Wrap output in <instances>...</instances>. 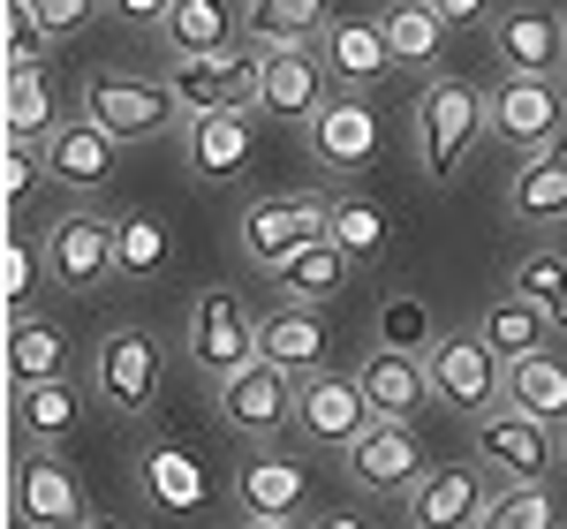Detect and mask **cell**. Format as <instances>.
Here are the masks:
<instances>
[{"label": "cell", "mask_w": 567, "mask_h": 529, "mask_svg": "<svg viewBox=\"0 0 567 529\" xmlns=\"http://www.w3.org/2000/svg\"><path fill=\"white\" fill-rule=\"evenodd\" d=\"M484 129H492V91L462 84V76H432L416 91V159L432 181L462 175Z\"/></svg>", "instance_id": "cell-1"}, {"label": "cell", "mask_w": 567, "mask_h": 529, "mask_svg": "<svg viewBox=\"0 0 567 529\" xmlns=\"http://www.w3.org/2000/svg\"><path fill=\"white\" fill-rule=\"evenodd\" d=\"M84 114L114 144H152V136H167L182 122L167 76H122V69H91L84 76Z\"/></svg>", "instance_id": "cell-2"}, {"label": "cell", "mask_w": 567, "mask_h": 529, "mask_svg": "<svg viewBox=\"0 0 567 529\" xmlns=\"http://www.w3.org/2000/svg\"><path fill=\"white\" fill-rule=\"evenodd\" d=\"M341 469H349V485L371 491V499H409V491L432 477L416 424H393V416H371V424L341 446Z\"/></svg>", "instance_id": "cell-3"}, {"label": "cell", "mask_w": 567, "mask_h": 529, "mask_svg": "<svg viewBox=\"0 0 567 529\" xmlns=\"http://www.w3.org/2000/svg\"><path fill=\"white\" fill-rule=\"evenodd\" d=\"M182 341L197 355V371L205 378H235V371H250L258 363V318L250 303L235 295V288H205L197 303H189V325H182Z\"/></svg>", "instance_id": "cell-4"}, {"label": "cell", "mask_w": 567, "mask_h": 529, "mask_svg": "<svg viewBox=\"0 0 567 529\" xmlns=\"http://www.w3.org/2000/svg\"><path fill=\"white\" fill-rule=\"evenodd\" d=\"M258 69H265V53L243 39V45H227V53L175 61V69H167V91H175L182 122H197V114H219V106H250V114H258Z\"/></svg>", "instance_id": "cell-5"}, {"label": "cell", "mask_w": 567, "mask_h": 529, "mask_svg": "<svg viewBox=\"0 0 567 529\" xmlns=\"http://www.w3.org/2000/svg\"><path fill=\"white\" fill-rule=\"evenodd\" d=\"M432 363V401H446L454 416H492L507 401V363L484 349V333H446L424 349Z\"/></svg>", "instance_id": "cell-6"}, {"label": "cell", "mask_w": 567, "mask_h": 529, "mask_svg": "<svg viewBox=\"0 0 567 529\" xmlns=\"http://www.w3.org/2000/svg\"><path fill=\"white\" fill-rule=\"evenodd\" d=\"M492 53H499V76H567V15L545 0H507L499 23H492Z\"/></svg>", "instance_id": "cell-7"}, {"label": "cell", "mask_w": 567, "mask_h": 529, "mask_svg": "<svg viewBox=\"0 0 567 529\" xmlns=\"http://www.w3.org/2000/svg\"><path fill=\"white\" fill-rule=\"evenodd\" d=\"M492 136L507 144V152H545V144H560L567 136V84L553 76H499L492 84Z\"/></svg>", "instance_id": "cell-8"}, {"label": "cell", "mask_w": 567, "mask_h": 529, "mask_svg": "<svg viewBox=\"0 0 567 529\" xmlns=\"http://www.w3.org/2000/svg\"><path fill=\"white\" fill-rule=\"evenodd\" d=\"M326 227H333V197H258L243 205V258L272 272L296 250L326 242Z\"/></svg>", "instance_id": "cell-9"}, {"label": "cell", "mask_w": 567, "mask_h": 529, "mask_svg": "<svg viewBox=\"0 0 567 529\" xmlns=\"http://www.w3.org/2000/svg\"><path fill=\"white\" fill-rule=\"evenodd\" d=\"M91 394L114 416H144L159 401V341L144 325H114L99 341V355H91Z\"/></svg>", "instance_id": "cell-10"}, {"label": "cell", "mask_w": 567, "mask_h": 529, "mask_svg": "<svg viewBox=\"0 0 567 529\" xmlns=\"http://www.w3.org/2000/svg\"><path fill=\"white\" fill-rule=\"evenodd\" d=\"M477 461L499 469L507 485H545L560 469V439H553V424H537L523 408H492L477 416Z\"/></svg>", "instance_id": "cell-11"}, {"label": "cell", "mask_w": 567, "mask_h": 529, "mask_svg": "<svg viewBox=\"0 0 567 529\" xmlns=\"http://www.w3.org/2000/svg\"><path fill=\"white\" fill-rule=\"evenodd\" d=\"M296 394H303V378H288L280 363H265V355H258L250 371L219 378V424L243 432V439H272V432L296 424Z\"/></svg>", "instance_id": "cell-12"}, {"label": "cell", "mask_w": 567, "mask_h": 529, "mask_svg": "<svg viewBox=\"0 0 567 529\" xmlns=\"http://www.w3.org/2000/svg\"><path fill=\"white\" fill-rule=\"evenodd\" d=\"M303 129H310V159H318L326 175H363V167L379 159V114L363 106V91L326 98Z\"/></svg>", "instance_id": "cell-13"}, {"label": "cell", "mask_w": 567, "mask_h": 529, "mask_svg": "<svg viewBox=\"0 0 567 529\" xmlns=\"http://www.w3.org/2000/svg\"><path fill=\"white\" fill-rule=\"evenodd\" d=\"M492 507V469L484 461H446L409 491V529H477Z\"/></svg>", "instance_id": "cell-14"}, {"label": "cell", "mask_w": 567, "mask_h": 529, "mask_svg": "<svg viewBox=\"0 0 567 529\" xmlns=\"http://www.w3.org/2000/svg\"><path fill=\"white\" fill-rule=\"evenodd\" d=\"M45 272L61 280V288H99V280H114V220H99V212H61V220L45 227Z\"/></svg>", "instance_id": "cell-15"}, {"label": "cell", "mask_w": 567, "mask_h": 529, "mask_svg": "<svg viewBox=\"0 0 567 529\" xmlns=\"http://www.w3.org/2000/svg\"><path fill=\"white\" fill-rule=\"evenodd\" d=\"M326 61H318V45H280V53H265L258 69V114L265 122H310L318 106H326Z\"/></svg>", "instance_id": "cell-16"}, {"label": "cell", "mask_w": 567, "mask_h": 529, "mask_svg": "<svg viewBox=\"0 0 567 529\" xmlns=\"http://www.w3.org/2000/svg\"><path fill=\"white\" fill-rule=\"evenodd\" d=\"M16 515L23 529H84V485L53 461V446H31L23 469H16Z\"/></svg>", "instance_id": "cell-17"}, {"label": "cell", "mask_w": 567, "mask_h": 529, "mask_svg": "<svg viewBox=\"0 0 567 529\" xmlns=\"http://www.w3.org/2000/svg\"><path fill=\"white\" fill-rule=\"evenodd\" d=\"M182 144H189V175L197 181H235L250 159H258V114H250V106L197 114V122L182 129Z\"/></svg>", "instance_id": "cell-18"}, {"label": "cell", "mask_w": 567, "mask_h": 529, "mask_svg": "<svg viewBox=\"0 0 567 529\" xmlns=\"http://www.w3.org/2000/svg\"><path fill=\"white\" fill-rule=\"evenodd\" d=\"M355 386H363V401H371V416L416 424V416L432 408V363H424L416 349H371L363 371H355Z\"/></svg>", "instance_id": "cell-19"}, {"label": "cell", "mask_w": 567, "mask_h": 529, "mask_svg": "<svg viewBox=\"0 0 567 529\" xmlns=\"http://www.w3.org/2000/svg\"><path fill=\"white\" fill-rule=\"evenodd\" d=\"M235 499H243L250 522H303L310 469H303V461H288V454H250V461L235 469Z\"/></svg>", "instance_id": "cell-20"}, {"label": "cell", "mask_w": 567, "mask_h": 529, "mask_svg": "<svg viewBox=\"0 0 567 529\" xmlns=\"http://www.w3.org/2000/svg\"><path fill=\"white\" fill-rule=\"evenodd\" d=\"M318 61H326V76H333L341 91H371L393 69V45H386V31H379L371 15H333L326 39H318Z\"/></svg>", "instance_id": "cell-21"}, {"label": "cell", "mask_w": 567, "mask_h": 529, "mask_svg": "<svg viewBox=\"0 0 567 529\" xmlns=\"http://www.w3.org/2000/svg\"><path fill=\"white\" fill-rule=\"evenodd\" d=\"M258 349L265 363H280L288 378H318L326 371V310H310V303H272L258 318Z\"/></svg>", "instance_id": "cell-22"}, {"label": "cell", "mask_w": 567, "mask_h": 529, "mask_svg": "<svg viewBox=\"0 0 567 529\" xmlns=\"http://www.w3.org/2000/svg\"><path fill=\"white\" fill-rule=\"evenodd\" d=\"M507 220L515 227H567V136L529 152L507 181Z\"/></svg>", "instance_id": "cell-23"}, {"label": "cell", "mask_w": 567, "mask_h": 529, "mask_svg": "<svg viewBox=\"0 0 567 529\" xmlns=\"http://www.w3.org/2000/svg\"><path fill=\"white\" fill-rule=\"evenodd\" d=\"M296 424H303L318 446H349L355 432L371 424V401H363V386H355V378L318 371V378H303V394H296Z\"/></svg>", "instance_id": "cell-24"}, {"label": "cell", "mask_w": 567, "mask_h": 529, "mask_svg": "<svg viewBox=\"0 0 567 529\" xmlns=\"http://www.w3.org/2000/svg\"><path fill=\"white\" fill-rule=\"evenodd\" d=\"M114 159H122V144H114V136L99 129V122H61V136H53V144H45V175L61 181V189H106V181H114Z\"/></svg>", "instance_id": "cell-25"}, {"label": "cell", "mask_w": 567, "mask_h": 529, "mask_svg": "<svg viewBox=\"0 0 567 529\" xmlns=\"http://www.w3.org/2000/svg\"><path fill=\"white\" fill-rule=\"evenodd\" d=\"M477 333H484V349L499 355V363H523V355H545V349H553V310L529 303L523 288H507V295L477 318Z\"/></svg>", "instance_id": "cell-26"}, {"label": "cell", "mask_w": 567, "mask_h": 529, "mask_svg": "<svg viewBox=\"0 0 567 529\" xmlns=\"http://www.w3.org/2000/svg\"><path fill=\"white\" fill-rule=\"evenodd\" d=\"M349 264H355V258L341 250V242H333V235H326V242H310V250H296L288 264H272L265 280H272V295H280V303H310V310H326L333 295H341Z\"/></svg>", "instance_id": "cell-27"}, {"label": "cell", "mask_w": 567, "mask_h": 529, "mask_svg": "<svg viewBox=\"0 0 567 529\" xmlns=\"http://www.w3.org/2000/svg\"><path fill=\"white\" fill-rule=\"evenodd\" d=\"M379 31H386V45H393V69H424V76H439L446 15H439L432 0H393L386 15H379Z\"/></svg>", "instance_id": "cell-28"}, {"label": "cell", "mask_w": 567, "mask_h": 529, "mask_svg": "<svg viewBox=\"0 0 567 529\" xmlns=\"http://www.w3.org/2000/svg\"><path fill=\"white\" fill-rule=\"evenodd\" d=\"M326 0H250L243 8V39L258 53H280V45H318L326 39Z\"/></svg>", "instance_id": "cell-29"}, {"label": "cell", "mask_w": 567, "mask_h": 529, "mask_svg": "<svg viewBox=\"0 0 567 529\" xmlns=\"http://www.w3.org/2000/svg\"><path fill=\"white\" fill-rule=\"evenodd\" d=\"M243 31V15L227 8V0H175V15L159 23V39L175 45V61H197V53H227V45Z\"/></svg>", "instance_id": "cell-30"}, {"label": "cell", "mask_w": 567, "mask_h": 529, "mask_svg": "<svg viewBox=\"0 0 567 529\" xmlns=\"http://www.w3.org/2000/svg\"><path fill=\"white\" fill-rule=\"evenodd\" d=\"M507 408H523V416H537V424L567 432V363L560 355L545 349V355L507 363Z\"/></svg>", "instance_id": "cell-31"}, {"label": "cell", "mask_w": 567, "mask_h": 529, "mask_svg": "<svg viewBox=\"0 0 567 529\" xmlns=\"http://www.w3.org/2000/svg\"><path fill=\"white\" fill-rule=\"evenodd\" d=\"M8 371H16V386H53V378H69V333H61L53 318H16V325H8Z\"/></svg>", "instance_id": "cell-32"}, {"label": "cell", "mask_w": 567, "mask_h": 529, "mask_svg": "<svg viewBox=\"0 0 567 529\" xmlns=\"http://www.w3.org/2000/svg\"><path fill=\"white\" fill-rule=\"evenodd\" d=\"M76 424H84V394H76L69 378H53V386H16V432L31 446H61Z\"/></svg>", "instance_id": "cell-33"}, {"label": "cell", "mask_w": 567, "mask_h": 529, "mask_svg": "<svg viewBox=\"0 0 567 529\" xmlns=\"http://www.w3.org/2000/svg\"><path fill=\"white\" fill-rule=\"evenodd\" d=\"M0 114H8V136H16V144H53V136H61V106H53L45 69H31V76H8V91H0Z\"/></svg>", "instance_id": "cell-34"}, {"label": "cell", "mask_w": 567, "mask_h": 529, "mask_svg": "<svg viewBox=\"0 0 567 529\" xmlns=\"http://www.w3.org/2000/svg\"><path fill=\"white\" fill-rule=\"evenodd\" d=\"M167 258H175V242H167V220L159 212L114 220V280H159Z\"/></svg>", "instance_id": "cell-35"}, {"label": "cell", "mask_w": 567, "mask_h": 529, "mask_svg": "<svg viewBox=\"0 0 567 529\" xmlns=\"http://www.w3.org/2000/svg\"><path fill=\"white\" fill-rule=\"evenodd\" d=\"M349 258H379L386 250V235H393V220H386V205H371V197H355V189H341L333 197V227H326Z\"/></svg>", "instance_id": "cell-36"}, {"label": "cell", "mask_w": 567, "mask_h": 529, "mask_svg": "<svg viewBox=\"0 0 567 529\" xmlns=\"http://www.w3.org/2000/svg\"><path fill=\"white\" fill-rule=\"evenodd\" d=\"M144 485H152L159 507H175V515H189V507L205 499V477H197V461H189L182 446H152V454H144Z\"/></svg>", "instance_id": "cell-37"}, {"label": "cell", "mask_w": 567, "mask_h": 529, "mask_svg": "<svg viewBox=\"0 0 567 529\" xmlns=\"http://www.w3.org/2000/svg\"><path fill=\"white\" fill-rule=\"evenodd\" d=\"M477 529H560V499H553V485H507L492 491Z\"/></svg>", "instance_id": "cell-38"}, {"label": "cell", "mask_w": 567, "mask_h": 529, "mask_svg": "<svg viewBox=\"0 0 567 529\" xmlns=\"http://www.w3.org/2000/svg\"><path fill=\"white\" fill-rule=\"evenodd\" d=\"M39 272H45V250H31L23 235H8V250H0V295H8V318H31Z\"/></svg>", "instance_id": "cell-39"}, {"label": "cell", "mask_w": 567, "mask_h": 529, "mask_svg": "<svg viewBox=\"0 0 567 529\" xmlns=\"http://www.w3.org/2000/svg\"><path fill=\"white\" fill-rule=\"evenodd\" d=\"M45 45H53V31L31 15V0H8V39H0V53H8V76H31V69H45Z\"/></svg>", "instance_id": "cell-40"}, {"label": "cell", "mask_w": 567, "mask_h": 529, "mask_svg": "<svg viewBox=\"0 0 567 529\" xmlns=\"http://www.w3.org/2000/svg\"><path fill=\"white\" fill-rule=\"evenodd\" d=\"M515 288H523L529 303L553 310V303L567 295V250H529V258L515 264Z\"/></svg>", "instance_id": "cell-41"}, {"label": "cell", "mask_w": 567, "mask_h": 529, "mask_svg": "<svg viewBox=\"0 0 567 529\" xmlns=\"http://www.w3.org/2000/svg\"><path fill=\"white\" fill-rule=\"evenodd\" d=\"M379 349H432V318H424V303H393L386 310V333H379Z\"/></svg>", "instance_id": "cell-42"}, {"label": "cell", "mask_w": 567, "mask_h": 529, "mask_svg": "<svg viewBox=\"0 0 567 529\" xmlns=\"http://www.w3.org/2000/svg\"><path fill=\"white\" fill-rule=\"evenodd\" d=\"M99 8H106V0H31V15H39L53 39H76V31H84Z\"/></svg>", "instance_id": "cell-43"}, {"label": "cell", "mask_w": 567, "mask_h": 529, "mask_svg": "<svg viewBox=\"0 0 567 529\" xmlns=\"http://www.w3.org/2000/svg\"><path fill=\"white\" fill-rule=\"evenodd\" d=\"M0 167H8V175H0V189H8V197H31V189H39V175H45V152H31V144H16V136H8Z\"/></svg>", "instance_id": "cell-44"}, {"label": "cell", "mask_w": 567, "mask_h": 529, "mask_svg": "<svg viewBox=\"0 0 567 529\" xmlns=\"http://www.w3.org/2000/svg\"><path fill=\"white\" fill-rule=\"evenodd\" d=\"M439 15H446V31H492V23H499V0H432Z\"/></svg>", "instance_id": "cell-45"}, {"label": "cell", "mask_w": 567, "mask_h": 529, "mask_svg": "<svg viewBox=\"0 0 567 529\" xmlns=\"http://www.w3.org/2000/svg\"><path fill=\"white\" fill-rule=\"evenodd\" d=\"M106 8H114L122 23H167V15H175V0H106Z\"/></svg>", "instance_id": "cell-46"}, {"label": "cell", "mask_w": 567, "mask_h": 529, "mask_svg": "<svg viewBox=\"0 0 567 529\" xmlns=\"http://www.w3.org/2000/svg\"><path fill=\"white\" fill-rule=\"evenodd\" d=\"M318 529H363V522H355V515H326Z\"/></svg>", "instance_id": "cell-47"}, {"label": "cell", "mask_w": 567, "mask_h": 529, "mask_svg": "<svg viewBox=\"0 0 567 529\" xmlns=\"http://www.w3.org/2000/svg\"><path fill=\"white\" fill-rule=\"evenodd\" d=\"M243 529H303V522H250V515H243Z\"/></svg>", "instance_id": "cell-48"}, {"label": "cell", "mask_w": 567, "mask_h": 529, "mask_svg": "<svg viewBox=\"0 0 567 529\" xmlns=\"http://www.w3.org/2000/svg\"><path fill=\"white\" fill-rule=\"evenodd\" d=\"M84 529H122V522H114V515H91V522Z\"/></svg>", "instance_id": "cell-49"}, {"label": "cell", "mask_w": 567, "mask_h": 529, "mask_svg": "<svg viewBox=\"0 0 567 529\" xmlns=\"http://www.w3.org/2000/svg\"><path fill=\"white\" fill-rule=\"evenodd\" d=\"M560 469H567V432H560Z\"/></svg>", "instance_id": "cell-50"}]
</instances>
